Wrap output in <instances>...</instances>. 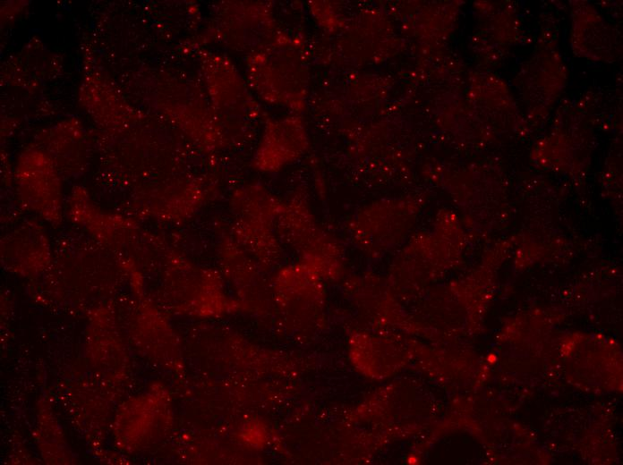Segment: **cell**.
<instances>
[{
  "label": "cell",
  "mask_w": 623,
  "mask_h": 465,
  "mask_svg": "<svg viewBox=\"0 0 623 465\" xmlns=\"http://www.w3.org/2000/svg\"><path fill=\"white\" fill-rule=\"evenodd\" d=\"M407 222L405 214L393 216L388 213L386 217L374 218L358 216L353 225L356 243L365 248L397 247L405 239Z\"/></svg>",
  "instance_id": "cell-1"
}]
</instances>
